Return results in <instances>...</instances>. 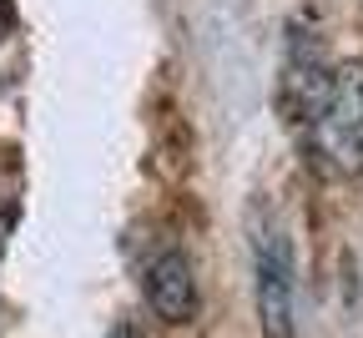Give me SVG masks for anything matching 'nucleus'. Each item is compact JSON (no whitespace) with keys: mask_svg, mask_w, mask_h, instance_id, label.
<instances>
[{"mask_svg":"<svg viewBox=\"0 0 363 338\" xmlns=\"http://www.w3.org/2000/svg\"><path fill=\"white\" fill-rule=\"evenodd\" d=\"M252 268H257V313L267 338H293V248L283 227L262 222L252 243Z\"/></svg>","mask_w":363,"mask_h":338,"instance_id":"obj_2","label":"nucleus"},{"mask_svg":"<svg viewBox=\"0 0 363 338\" xmlns=\"http://www.w3.org/2000/svg\"><path fill=\"white\" fill-rule=\"evenodd\" d=\"M0 26H6V21H0Z\"/></svg>","mask_w":363,"mask_h":338,"instance_id":"obj_6","label":"nucleus"},{"mask_svg":"<svg viewBox=\"0 0 363 338\" xmlns=\"http://www.w3.org/2000/svg\"><path fill=\"white\" fill-rule=\"evenodd\" d=\"M328 81H333V66L323 61L318 40H313V36H293L288 61H283V96H278V102H283V116L303 126V121L313 116V107L323 102Z\"/></svg>","mask_w":363,"mask_h":338,"instance_id":"obj_3","label":"nucleus"},{"mask_svg":"<svg viewBox=\"0 0 363 338\" xmlns=\"http://www.w3.org/2000/svg\"><path fill=\"white\" fill-rule=\"evenodd\" d=\"M6 222H11V197L0 192V232H6Z\"/></svg>","mask_w":363,"mask_h":338,"instance_id":"obj_5","label":"nucleus"},{"mask_svg":"<svg viewBox=\"0 0 363 338\" xmlns=\"http://www.w3.org/2000/svg\"><path fill=\"white\" fill-rule=\"evenodd\" d=\"M142 293H147L152 313L167 318V323H187V318H197V278H192V263L182 258L177 248H162V253L147 263V273H142Z\"/></svg>","mask_w":363,"mask_h":338,"instance_id":"obj_4","label":"nucleus"},{"mask_svg":"<svg viewBox=\"0 0 363 338\" xmlns=\"http://www.w3.org/2000/svg\"><path fill=\"white\" fill-rule=\"evenodd\" d=\"M308 147L318 167L328 172H358L363 167V61H348L333 71L323 102L303 121Z\"/></svg>","mask_w":363,"mask_h":338,"instance_id":"obj_1","label":"nucleus"}]
</instances>
